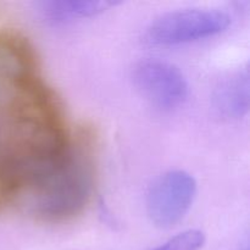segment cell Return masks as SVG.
I'll list each match as a JSON object with an SVG mask.
<instances>
[{"instance_id":"4","label":"cell","mask_w":250,"mask_h":250,"mask_svg":"<svg viewBox=\"0 0 250 250\" xmlns=\"http://www.w3.org/2000/svg\"><path fill=\"white\" fill-rule=\"evenodd\" d=\"M197 195V182L186 171H168L149 188L146 209L159 229H171L187 215Z\"/></svg>"},{"instance_id":"9","label":"cell","mask_w":250,"mask_h":250,"mask_svg":"<svg viewBox=\"0 0 250 250\" xmlns=\"http://www.w3.org/2000/svg\"><path fill=\"white\" fill-rule=\"evenodd\" d=\"M244 250H249V249H248V248H246V249H244Z\"/></svg>"},{"instance_id":"6","label":"cell","mask_w":250,"mask_h":250,"mask_svg":"<svg viewBox=\"0 0 250 250\" xmlns=\"http://www.w3.org/2000/svg\"><path fill=\"white\" fill-rule=\"evenodd\" d=\"M121 4L106 0H45L34 4L39 19L49 26H62L97 16L110 7Z\"/></svg>"},{"instance_id":"7","label":"cell","mask_w":250,"mask_h":250,"mask_svg":"<svg viewBox=\"0 0 250 250\" xmlns=\"http://www.w3.org/2000/svg\"><path fill=\"white\" fill-rule=\"evenodd\" d=\"M249 104L250 76L246 66L220 82L215 92V105L226 117L239 119L248 114Z\"/></svg>"},{"instance_id":"3","label":"cell","mask_w":250,"mask_h":250,"mask_svg":"<svg viewBox=\"0 0 250 250\" xmlns=\"http://www.w3.org/2000/svg\"><path fill=\"white\" fill-rule=\"evenodd\" d=\"M229 22V15L220 10H178L158 17L146 31V38L154 45H180L216 36Z\"/></svg>"},{"instance_id":"8","label":"cell","mask_w":250,"mask_h":250,"mask_svg":"<svg viewBox=\"0 0 250 250\" xmlns=\"http://www.w3.org/2000/svg\"><path fill=\"white\" fill-rule=\"evenodd\" d=\"M205 244V234L199 229H188L176 234L160 247L151 250H200Z\"/></svg>"},{"instance_id":"2","label":"cell","mask_w":250,"mask_h":250,"mask_svg":"<svg viewBox=\"0 0 250 250\" xmlns=\"http://www.w3.org/2000/svg\"><path fill=\"white\" fill-rule=\"evenodd\" d=\"M97 175V139L83 128L72 136L70 149L54 170L24 190L17 200L45 222H62L80 215L89 203Z\"/></svg>"},{"instance_id":"5","label":"cell","mask_w":250,"mask_h":250,"mask_svg":"<svg viewBox=\"0 0 250 250\" xmlns=\"http://www.w3.org/2000/svg\"><path fill=\"white\" fill-rule=\"evenodd\" d=\"M132 77L141 94L160 111H173L188 98L187 80L180 68L166 61H139Z\"/></svg>"},{"instance_id":"1","label":"cell","mask_w":250,"mask_h":250,"mask_svg":"<svg viewBox=\"0 0 250 250\" xmlns=\"http://www.w3.org/2000/svg\"><path fill=\"white\" fill-rule=\"evenodd\" d=\"M39 68L26 38L0 33V205L54 170L72 141L62 104Z\"/></svg>"}]
</instances>
